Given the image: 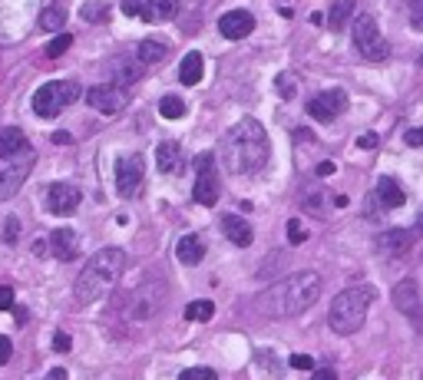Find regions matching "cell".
Segmentation results:
<instances>
[{
  "label": "cell",
  "mask_w": 423,
  "mask_h": 380,
  "mask_svg": "<svg viewBox=\"0 0 423 380\" xmlns=\"http://www.w3.org/2000/svg\"><path fill=\"white\" fill-rule=\"evenodd\" d=\"M30 143L27 136L20 133L17 126H7V129H0V159H13L20 152H27Z\"/></svg>",
  "instance_id": "44dd1931"
},
{
  "label": "cell",
  "mask_w": 423,
  "mask_h": 380,
  "mask_svg": "<svg viewBox=\"0 0 423 380\" xmlns=\"http://www.w3.org/2000/svg\"><path fill=\"white\" fill-rule=\"evenodd\" d=\"M145 4H149V0H123V13L126 17H143Z\"/></svg>",
  "instance_id": "8d00e7d4"
},
{
  "label": "cell",
  "mask_w": 423,
  "mask_h": 380,
  "mask_svg": "<svg viewBox=\"0 0 423 380\" xmlns=\"http://www.w3.org/2000/svg\"><path fill=\"white\" fill-rule=\"evenodd\" d=\"M175 13H179V0H149L143 20H149V23H165V20H172Z\"/></svg>",
  "instance_id": "603a6c76"
},
{
  "label": "cell",
  "mask_w": 423,
  "mask_h": 380,
  "mask_svg": "<svg viewBox=\"0 0 423 380\" xmlns=\"http://www.w3.org/2000/svg\"><path fill=\"white\" fill-rule=\"evenodd\" d=\"M295 89H298L295 76H291V73H281V76H278V93H281V99H291V96H295Z\"/></svg>",
  "instance_id": "d6a6232c"
},
{
  "label": "cell",
  "mask_w": 423,
  "mask_h": 380,
  "mask_svg": "<svg viewBox=\"0 0 423 380\" xmlns=\"http://www.w3.org/2000/svg\"><path fill=\"white\" fill-rule=\"evenodd\" d=\"M211 314H215V304L211 301L185 304V321H211Z\"/></svg>",
  "instance_id": "83f0119b"
},
{
  "label": "cell",
  "mask_w": 423,
  "mask_h": 380,
  "mask_svg": "<svg viewBox=\"0 0 423 380\" xmlns=\"http://www.w3.org/2000/svg\"><path fill=\"white\" fill-rule=\"evenodd\" d=\"M407 10H410V23L423 30V0H407Z\"/></svg>",
  "instance_id": "d590c367"
},
{
  "label": "cell",
  "mask_w": 423,
  "mask_h": 380,
  "mask_svg": "<svg viewBox=\"0 0 423 380\" xmlns=\"http://www.w3.org/2000/svg\"><path fill=\"white\" fill-rule=\"evenodd\" d=\"M70 347H73V341H70V334H53V351H60V354H67Z\"/></svg>",
  "instance_id": "ab89813d"
},
{
  "label": "cell",
  "mask_w": 423,
  "mask_h": 380,
  "mask_svg": "<svg viewBox=\"0 0 423 380\" xmlns=\"http://www.w3.org/2000/svg\"><path fill=\"white\" fill-rule=\"evenodd\" d=\"M370 301H374V288L357 285V288H344L341 295L331 301V311H327V324L334 334H357L367 321V311H370Z\"/></svg>",
  "instance_id": "277c9868"
},
{
  "label": "cell",
  "mask_w": 423,
  "mask_h": 380,
  "mask_svg": "<svg viewBox=\"0 0 423 380\" xmlns=\"http://www.w3.org/2000/svg\"><path fill=\"white\" fill-rule=\"evenodd\" d=\"M202 70H205V60H202V53H185V60L179 63V80H182L185 86H195L199 80H202Z\"/></svg>",
  "instance_id": "cb8c5ba5"
},
{
  "label": "cell",
  "mask_w": 423,
  "mask_h": 380,
  "mask_svg": "<svg viewBox=\"0 0 423 380\" xmlns=\"http://www.w3.org/2000/svg\"><path fill=\"white\" fill-rule=\"evenodd\" d=\"M165 53H169V47H165L163 40H155V37L143 40V43L136 47V57H139V63H143V67H149V63H159V60H165Z\"/></svg>",
  "instance_id": "d4e9b609"
},
{
  "label": "cell",
  "mask_w": 423,
  "mask_h": 380,
  "mask_svg": "<svg viewBox=\"0 0 423 380\" xmlns=\"http://www.w3.org/2000/svg\"><path fill=\"white\" fill-rule=\"evenodd\" d=\"M404 143H407V146H414V149H417V146H423V126H414V129H407V133H404Z\"/></svg>",
  "instance_id": "f35d334b"
},
{
  "label": "cell",
  "mask_w": 423,
  "mask_h": 380,
  "mask_svg": "<svg viewBox=\"0 0 423 380\" xmlns=\"http://www.w3.org/2000/svg\"><path fill=\"white\" fill-rule=\"evenodd\" d=\"M374 195L380 199L384 209H400V205L407 202L404 189H400V182H397L394 175H380V179H377V192H374Z\"/></svg>",
  "instance_id": "ac0fdd59"
},
{
  "label": "cell",
  "mask_w": 423,
  "mask_h": 380,
  "mask_svg": "<svg viewBox=\"0 0 423 380\" xmlns=\"http://www.w3.org/2000/svg\"><path fill=\"white\" fill-rule=\"evenodd\" d=\"M175 255H179V261L182 265H199L205 258V245L199 235H182L179 238V245H175Z\"/></svg>",
  "instance_id": "7402d4cb"
},
{
  "label": "cell",
  "mask_w": 423,
  "mask_h": 380,
  "mask_svg": "<svg viewBox=\"0 0 423 380\" xmlns=\"http://www.w3.org/2000/svg\"><path fill=\"white\" fill-rule=\"evenodd\" d=\"M304 238H308V232H304V225H301L298 219H291V222H288V241H291V245H301Z\"/></svg>",
  "instance_id": "e575fe53"
},
{
  "label": "cell",
  "mask_w": 423,
  "mask_h": 380,
  "mask_svg": "<svg viewBox=\"0 0 423 380\" xmlns=\"http://www.w3.org/2000/svg\"><path fill=\"white\" fill-rule=\"evenodd\" d=\"M304 209H308L311 215H324V195H321V192H308V195H304Z\"/></svg>",
  "instance_id": "1f68e13d"
},
{
  "label": "cell",
  "mask_w": 423,
  "mask_h": 380,
  "mask_svg": "<svg viewBox=\"0 0 423 380\" xmlns=\"http://www.w3.org/2000/svg\"><path fill=\"white\" fill-rule=\"evenodd\" d=\"M70 43H73V37H70V33H60V37H53V43H50L47 47V57H63V53H67L70 50Z\"/></svg>",
  "instance_id": "f546056e"
},
{
  "label": "cell",
  "mask_w": 423,
  "mask_h": 380,
  "mask_svg": "<svg viewBox=\"0 0 423 380\" xmlns=\"http://www.w3.org/2000/svg\"><path fill=\"white\" fill-rule=\"evenodd\" d=\"M53 143H60V146H67V143H70V133H53Z\"/></svg>",
  "instance_id": "c3c4849f"
},
{
  "label": "cell",
  "mask_w": 423,
  "mask_h": 380,
  "mask_svg": "<svg viewBox=\"0 0 423 380\" xmlns=\"http://www.w3.org/2000/svg\"><path fill=\"white\" fill-rule=\"evenodd\" d=\"M291 367L295 371H314V361H311L308 354H291Z\"/></svg>",
  "instance_id": "74e56055"
},
{
  "label": "cell",
  "mask_w": 423,
  "mask_h": 380,
  "mask_svg": "<svg viewBox=\"0 0 423 380\" xmlns=\"http://www.w3.org/2000/svg\"><path fill=\"white\" fill-rule=\"evenodd\" d=\"M179 380H219V374L211 367H189V371L179 374Z\"/></svg>",
  "instance_id": "4dcf8cb0"
},
{
  "label": "cell",
  "mask_w": 423,
  "mask_h": 380,
  "mask_svg": "<svg viewBox=\"0 0 423 380\" xmlns=\"http://www.w3.org/2000/svg\"><path fill=\"white\" fill-rule=\"evenodd\" d=\"M221 232H225V238H229L231 245H238V248H248L251 238H255L251 225L245 219H238V215H225L221 219Z\"/></svg>",
  "instance_id": "d6986e66"
},
{
  "label": "cell",
  "mask_w": 423,
  "mask_h": 380,
  "mask_svg": "<svg viewBox=\"0 0 423 380\" xmlns=\"http://www.w3.org/2000/svg\"><path fill=\"white\" fill-rule=\"evenodd\" d=\"M347 109V96L344 89H327V93H317L314 99H308V116L317 123H331Z\"/></svg>",
  "instance_id": "7c38bea8"
},
{
  "label": "cell",
  "mask_w": 423,
  "mask_h": 380,
  "mask_svg": "<svg viewBox=\"0 0 423 380\" xmlns=\"http://www.w3.org/2000/svg\"><path fill=\"white\" fill-rule=\"evenodd\" d=\"M410 245H414V232H407V228H387V232H380L377 235V251L387 258H400L410 251Z\"/></svg>",
  "instance_id": "5bb4252c"
},
{
  "label": "cell",
  "mask_w": 423,
  "mask_h": 380,
  "mask_svg": "<svg viewBox=\"0 0 423 380\" xmlns=\"http://www.w3.org/2000/svg\"><path fill=\"white\" fill-rule=\"evenodd\" d=\"M83 17H87L89 23H99V20L109 17V7H103V4H89V7H83Z\"/></svg>",
  "instance_id": "836d02e7"
},
{
  "label": "cell",
  "mask_w": 423,
  "mask_h": 380,
  "mask_svg": "<svg viewBox=\"0 0 423 380\" xmlns=\"http://www.w3.org/2000/svg\"><path fill=\"white\" fill-rule=\"evenodd\" d=\"M159 113H163L165 119H179V116H185V99H179V96H163Z\"/></svg>",
  "instance_id": "f1b7e54d"
},
{
  "label": "cell",
  "mask_w": 423,
  "mask_h": 380,
  "mask_svg": "<svg viewBox=\"0 0 423 380\" xmlns=\"http://www.w3.org/2000/svg\"><path fill=\"white\" fill-rule=\"evenodd\" d=\"M317 298H321V275L317 271H298V275H288L281 278L278 285H271L258 298V304L268 317H295V314L308 311Z\"/></svg>",
  "instance_id": "7a4b0ae2"
},
{
  "label": "cell",
  "mask_w": 423,
  "mask_h": 380,
  "mask_svg": "<svg viewBox=\"0 0 423 380\" xmlns=\"http://www.w3.org/2000/svg\"><path fill=\"white\" fill-rule=\"evenodd\" d=\"M0 311H13V288H0Z\"/></svg>",
  "instance_id": "60d3db41"
},
{
  "label": "cell",
  "mask_w": 423,
  "mask_h": 380,
  "mask_svg": "<svg viewBox=\"0 0 423 380\" xmlns=\"http://www.w3.org/2000/svg\"><path fill=\"white\" fill-rule=\"evenodd\" d=\"M195 189H192V199L199 205H215L219 202V175H215V162H211L209 152H202L195 159Z\"/></svg>",
  "instance_id": "30bf717a"
},
{
  "label": "cell",
  "mask_w": 423,
  "mask_h": 380,
  "mask_svg": "<svg viewBox=\"0 0 423 380\" xmlns=\"http://www.w3.org/2000/svg\"><path fill=\"white\" fill-rule=\"evenodd\" d=\"M10 357H13V344H10V337L0 334V364H7Z\"/></svg>",
  "instance_id": "b9f144b4"
},
{
  "label": "cell",
  "mask_w": 423,
  "mask_h": 380,
  "mask_svg": "<svg viewBox=\"0 0 423 380\" xmlns=\"http://www.w3.org/2000/svg\"><path fill=\"white\" fill-rule=\"evenodd\" d=\"M123 268H126L123 248H99L97 255L83 265V271H79V278H77V288H73L77 301L79 304H97L99 298L119 281Z\"/></svg>",
  "instance_id": "3957f363"
},
{
  "label": "cell",
  "mask_w": 423,
  "mask_h": 380,
  "mask_svg": "<svg viewBox=\"0 0 423 380\" xmlns=\"http://www.w3.org/2000/svg\"><path fill=\"white\" fill-rule=\"evenodd\" d=\"M423 235V212H420V219H417V225H414V238H420Z\"/></svg>",
  "instance_id": "681fc988"
},
{
  "label": "cell",
  "mask_w": 423,
  "mask_h": 380,
  "mask_svg": "<svg viewBox=\"0 0 423 380\" xmlns=\"http://www.w3.org/2000/svg\"><path fill=\"white\" fill-rule=\"evenodd\" d=\"M143 175H145V162L139 152H129V156H119V159H116V192H119L123 199L139 195Z\"/></svg>",
  "instance_id": "ba28073f"
},
{
  "label": "cell",
  "mask_w": 423,
  "mask_h": 380,
  "mask_svg": "<svg viewBox=\"0 0 423 380\" xmlns=\"http://www.w3.org/2000/svg\"><path fill=\"white\" fill-rule=\"evenodd\" d=\"M17 238H20V222L10 215L7 219V241H17Z\"/></svg>",
  "instance_id": "ee69618b"
},
{
  "label": "cell",
  "mask_w": 423,
  "mask_h": 380,
  "mask_svg": "<svg viewBox=\"0 0 423 380\" xmlns=\"http://www.w3.org/2000/svg\"><path fill=\"white\" fill-rule=\"evenodd\" d=\"M33 162H37L33 149L20 152V156H13V159H0V202H7V199L17 195L20 185H23V179H27L30 169H33Z\"/></svg>",
  "instance_id": "52a82bcc"
},
{
  "label": "cell",
  "mask_w": 423,
  "mask_h": 380,
  "mask_svg": "<svg viewBox=\"0 0 423 380\" xmlns=\"http://www.w3.org/2000/svg\"><path fill=\"white\" fill-rule=\"evenodd\" d=\"M354 47H357V53H361L364 60H370V63H377V60H384L387 53H390L384 33L377 30L374 13H361V17H354Z\"/></svg>",
  "instance_id": "8992f818"
},
{
  "label": "cell",
  "mask_w": 423,
  "mask_h": 380,
  "mask_svg": "<svg viewBox=\"0 0 423 380\" xmlns=\"http://www.w3.org/2000/svg\"><path fill=\"white\" fill-rule=\"evenodd\" d=\"M271 156L268 133L258 119H241L225 133L221 139V162L231 175H255L265 169V162Z\"/></svg>",
  "instance_id": "6da1fadb"
},
{
  "label": "cell",
  "mask_w": 423,
  "mask_h": 380,
  "mask_svg": "<svg viewBox=\"0 0 423 380\" xmlns=\"http://www.w3.org/2000/svg\"><path fill=\"white\" fill-rule=\"evenodd\" d=\"M219 30H221V37L241 40L255 30V17H251L248 10H229V13L219 20Z\"/></svg>",
  "instance_id": "2e32d148"
},
{
  "label": "cell",
  "mask_w": 423,
  "mask_h": 380,
  "mask_svg": "<svg viewBox=\"0 0 423 380\" xmlns=\"http://www.w3.org/2000/svg\"><path fill=\"white\" fill-rule=\"evenodd\" d=\"M47 380H67V371H63V367H53V371L47 374Z\"/></svg>",
  "instance_id": "7dc6e473"
},
{
  "label": "cell",
  "mask_w": 423,
  "mask_h": 380,
  "mask_svg": "<svg viewBox=\"0 0 423 380\" xmlns=\"http://www.w3.org/2000/svg\"><path fill=\"white\" fill-rule=\"evenodd\" d=\"M155 165H159V172L163 175H175V172L182 169V149H179V143H159V149H155Z\"/></svg>",
  "instance_id": "ffe728a7"
},
{
  "label": "cell",
  "mask_w": 423,
  "mask_h": 380,
  "mask_svg": "<svg viewBox=\"0 0 423 380\" xmlns=\"http://www.w3.org/2000/svg\"><path fill=\"white\" fill-rule=\"evenodd\" d=\"M311 380H337V374L331 371V367H321V371H314V377Z\"/></svg>",
  "instance_id": "f6af8a7d"
},
{
  "label": "cell",
  "mask_w": 423,
  "mask_h": 380,
  "mask_svg": "<svg viewBox=\"0 0 423 380\" xmlns=\"http://www.w3.org/2000/svg\"><path fill=\"white\" fill-rule=\"evenodd\" d=\"M165 301V285L163 281H145L143 288H136L129 298V317L133 321H149Z\"/></svg>",
  "instance_id": "9c48e42d"
},
{
  "label": "cell",
  "mask_w": 423,
  "mask_h": 380,
  "mask_svg": "<svg viewBox=\"0 0 423 380\" xmlns=\"http://www.w3.org/2000/svg\"><path fill=\"white\" fill-rule=\"evenodd\" d=\"M357 149H377V136L374 133L357 136Z\"/></svg>",
  "instance_id": "7bdbcfd3"
},
{
  "label": "cell",
  "mask_w": 423,
  "mask_h": 380,
  "mask_svg": "<svg viewBox=\"0 0 423 380\" xmlns=\"http://www.w3.org/2000/svg\"><path fill=\"white\" fill-rule=\"evenodd\" d=\"M394 304H397V311L414 314V317H420V314H423L420 288H417L414 278H404V281H397V288H394Z\"/></svg>",
  "instance_id": "9a60e30c"
},
{
  "label": "cell",
  "mask_w": 423,
  "mask_h": 380,
  "mask_svg": "<svg viewBox=\"0 0 423 380\" xmlns=\"http://www.w3.org/2000/svg\"><path fill=\"white\" fill-rule=\"evenodd\" d=\"M317 175H334V162H321V165H317Z\"/></svg>",
  "instance_id": "bcb514c9"
},
{
  "label": "cell",
  "mask_w": 423,
  "mask_h": 380,
  "mask_svg": "<svg viewBox=\"0 0 423 380\" xmlns=\"http://www.w3.org/2000/svg\"><path fill=\"white\" fill-rule=\"evenodd\" d=\"M79 202H83V192L70 182H53L47 189V212H53V215H73Z\"/></svg>",
  "instance_id": "4fadbf2b"
},
{
  "label": "cell",
  "mask_w": 423,
  "mask_h": 380,
  "mask_svg": "<svg viewBox=\"0 0 423 380\" xmlns=\"http://www.w3.org/2000/svg\"><path fill=\"white\" fill-rule=\"evenodd\" d=\"M67 23V7L63 4H50L47 10H43V17H40V27L43 30H60Z\"/></svg>",
  "instance_id": "4316f807"
},
{
  "label": "cell",
  "mask_w": 423,
  "mask_h": 380,
  "mask_svg": "<svg viewBox=\"0 0 423 380\" xmlns=\"http://www.w3.org/2000/svg\"><path fill=\"white\" fill-rule=\"evenodd\" d=\"M79 99V86L70 83V80H53V83H43L33 93V113L43 116V119H53L60 116L67 106H73Z\"/></svg>",
  "instance_id": "5b68a950"
},
{
  "label": "cell",
  "mask_w": 423,
  "mask_h": 380,
  "mask_svg": "<svg viewBox=\"0 0 423 380\" xmlns=\"http://www.w3.org/2000/svg\"><path fill=\"white\" fill-rule=\"evenodd\" d=\"M50 251L60 258V261H73L79 255V235L73 228H53L50 235Z\"/></svg>",
  "instance_id": "e0dca14e"
},
{
  "label": "cell",
  "mask_w": 423,
  "mask_h": 380,
  "mask_svg": "<svg viewBox=\"0 0 423 380\" xmlns=\"http://www.w3.org/2000/svg\"><path fill=\"white\" fill-rule=\"evenodd\" d=\"M126 89L123 86H116V83H97V86H89L87 89V103L97 109V113H103V116H113V113H119L126 106Z\"/></svg>",
  "instance_id": "8fae6325"
},
{
  "label": "cell",
  "mask_w": 423,
  "mask_h": 380,
  "mask_svg": "<svg viewBox=\"0 0 423 380\" xmlns=\"http://www.w3.org/2000/svg\"><path fill=\"white\" fill-rule=\"evenodd\" d=\"M351 17H354V0H334V4H331V13H327V27L344 30Z\"/></svg>",
  "instance_id": "484cf974"
}]
</instances>
